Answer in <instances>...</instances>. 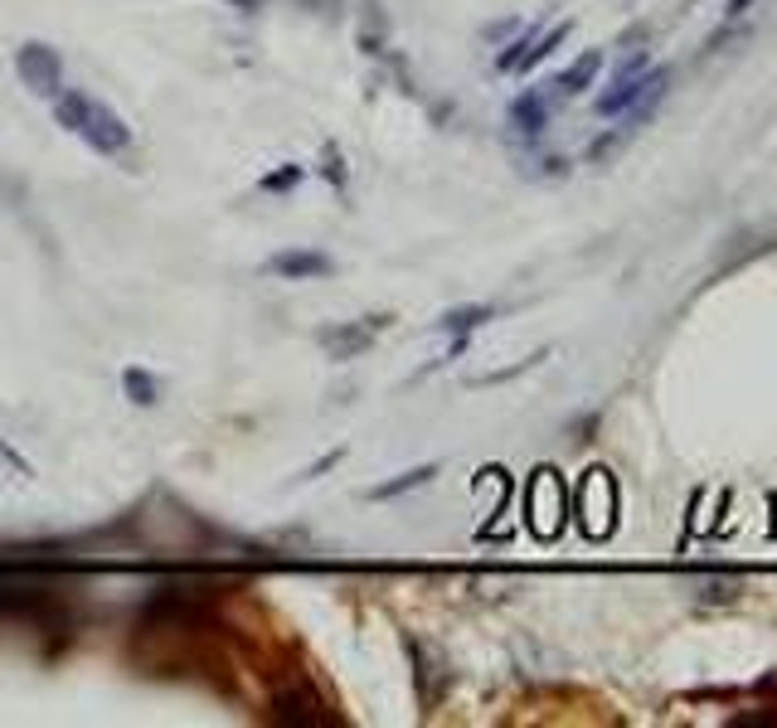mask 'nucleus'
<instances>
[{"mask_svg": "<svg viewBox=\"0 0 777 728\" xmlns=\"http://www.w3.org/2000/svg\"><path fill=\"white\" fill-rule=\"evenodd\" d=\"M486 321H495V307H486V301H471V307L442 311V317L433 321V331H438V335H477Z\"/></svg>", "mask_w": 777, "mask_h": 728, "instance_id": "obj_10", "label": "nucleus"}, {"mask_svg": "<svg viewBox=\"0 0 777 728\" xmlns=\"http://www.w3.org/2000/svg\"><path fill=\"white\" fill-rule=\"evenodd\" d=\"M263 273L277 282H316V277L336 273V263H331V253H321V248H277L263 263Z\"/></svg>", "mask_w": 777, "mask_h": 728, "instance_id": "obj_5", "label": "nucleus"}, {"mask_svg": "<svg viewBox=\"0 0 777 728\" xmlns=\"http://www.w3.org/2000/svg\"><path fill=\"white\" fill-rule=\"evenodd\" d=\"M646 63H652V49H627V59H618V63H612V79H608V83L632 79V73H642Z\"/></svg>", "mask_w": 777, "mask_h": 728, "instance_id": "obj_15", "label": "nucleus"}, {"mask_svg": "<svg viewBox=\"0 0 777 728\" xmlns=\"http://www.w3.org/2000/svg\"><path fill=\"white\" fill-rule=\"evenodd\" d=\"M0 456H5V462H10V466H15V472H20V476H29V472H35V466H29V462H25V456H20L15 447H10V442H5V438H0Z\"/></svg>", "mask_w": 777, "mask_h": 728, "instance_id": "obj_18", "label": "nucleus"}, {"mask_svg": "<svg viewBox=\"0 0 777 728\" xmlns=\"http://www.w3.org/2000/svg\"><path fill=\"white\" fill-rule=\"evenodd\" d=\"M578 510H583V515H588V510H598V515H593V525H588L593 539H602L612 529V515H618V491H612V476L608 472H588V476H583Z\"/></svg>", "mask_w": 777, "mask_h": 728, "instance_id": "obj_7", "label": "nucleus"}, {"mask_svg": "<svg viewBox=\"0 0 777 728\" xmlns=\"http://www.w3.org/2000/svg\"><path fill=\"white\" fill-rule=\"evenodd\" d=\"M388 321L394 317H360V321H336V325H326V331L316 335L321 341V350L331 355V360H360L364 350H370L374 341L388 331Z\"/></svg>", "mask_w": 777, "mask_h": 728, "instance_id": "obj_4", "label": "nucleus"}, {"mask_svg": "<svg viewBox=\"0 0 777 728\" xmlns=\"http://www.w3.org/2000/svg\"><path fill=\"white\" fill-rule=\"evenodd\" d=\"M559 515H564V486H559L554 472H535L530 496H525V520H530L535 535L549 539L559 529Z\"/></svg>", "mask_w": 777, "mask_h": 728, "instance_id": "obj_6", "label": "nucleus"}, {"mask_svg": "<svg viewBox=\"0 0 777 728\" xmlns=\"http://www.w3.org/2000/svg\"><path fill=\"white\" fill-rule=\"evenodd\" d=\"M554 97H549V88H525L521 97L511 103V127H515V136H545V127H549V117H554Z\"/></svg>", "mask_w": 777, "mask_h": 728, "instance_id": "obj_8", "label": "nucleus"}, {"mask_svg": "<svg viewBox=\"0 0 777 728\" xmlns=\"http://www.w3.org/2000/svg\"><path fill=\"white\" fill-rule=\"evenodd\" d=\"M15 73H20V83L35 97H45V103H53V97L63 93V59L45 39H25V45L15 49Z\"/></svg>", "mask_w": 777, "mask_h": 728, "instance_id": "obj_3", "label": "nucleus"}, {"mask_svg": "<svg viewBox=\"0 0 777 728\" xmlns=\"http://www.w3.org/2000/svg\"><path fill=\"white\" fill-rule=\"evenodd\" d=\"M340 456H345V447H336V452H326V456H321V462H316V466H307V472H301V476H297V481H316V476H321V472H326V466H336V462H340Z\"/></svg>", "mask_w": 777, "mask_h": 728, "instance_id": "obj_17", "label": "nucleus"}, {"mask_svg": "<svg viewBox=\"0 0 777 728\" xmlns=\"http://www.w3.org/2000/svg\"><path fill=\"white\" fill-rule=\"evenodd\" d=\"M438 476V462H423V466H408V472H398V476H388V481H380L370 491V501H398V496H408V491H423L428 481Z\"/></svg>", "mask_w": 777, "mask_h": 728, "instance_id": "obj_11", "label": "nucleus"}, {"mask_svg": "<svg viewBox=\"0 0 777 728\" xmlns=\"http://www.w3.org/2000/svg\"><path fill=\"white\" fill-rule=\"evenodd\" d=\"M122 394H127V404L151 408V404H160V379L142 365H127L122 369Z\"/></svg>", "mask_w": 777, "mask_h": 728, "instance_id": "obj_13", "label": "nucleus"}, {"mask_svg": "<svg viewBox=\"0 0 777 728\" xmlns=\"http://www.w3.org/2000/svg\"><path fill=\"white\" fill-rule=\"evenodd\" d=\"M511 29H521V20H501V25H486V39H505Z\"/></svg>", "mask_w": 777, "mask_h": 728, "instance_id": "obj_19", "label": "nucleus"}, {"mask_svg": "<svg viewBox=\"0 0 777 728\" xmlns=\"http://www.w3.org/2000/svg\"><path fill=\"white\" fill-rule=\"evenodd\" d=\"M321 176L345 190V180H350V176H345V156H340V146H326V151H321Z\"/></svg>", "mask_w": 777, "mask_h": 728, "instance_id": "obj_16", "label": "nucleus"}, {"mask_svg": "<svg viewBox=\"0 0 777 728\" xmlns=\"http://www.w3.org/2000/svg\"><path fill=\"white\" fill-rule=\"evenodd\" d=\"M569 35H574V20H559V25L539 29V39H535L530 49H525V59L515 63V73H521V79H525V73H535V69H539V63H545V59H554V49L564 45Z\"/></svg>", "mask_w": 777, "mask_h": 728, "instance_id": "obj_12", "label": "nucleus"}, {"mask_svg": "<svg viewBox=\"0 0 777 728\" xmlns=\"http://www.w3.org/2000/svg\"><path fill=\"white\" fill-rule=\"evenodd\" d=\"M666 88H671V63H646L642 73H632V79L608 83V93H598L593 112L608 117V122H618V117L636 112V107L656 112V107H661V97H666Z\"/></svg>", "mask_w": 777, "mask_h": 728, "instance_id": "obj_2", "label": "nucleus"}, {"mask_svg": "<svg viewBox=\"0 0 777 728\" xmlns=\"http://www.w3.org/2000/svg\"><path fill=\"white\" fill-rule=\"evenodd\" d=\"M598 73H602V49H588V53H578V59L569 63L564 73H554L545 88H549V97H554V103H569V97L588 93L593 83H598Z\"/></svg>", "mask_w": 777, "mask_h": 728, "instance_id": "obj_9", "label": "nucleus"}, {"mask_svg": "<svg viewBox=\"0 0 777 728\" xmlns=\"http://www.w3.org/2000/svg\"><path fill=\"white\" fill-rule=\"evenodd\" d=\"M53 122L69 136H79L97 156H127L132 151V127L122 122V112H112L107 103H97L83 88H63L53 97Z\"/></svg>", "mask_w": 777, "mask_h": 728, "instance_id": "obj_1", "label": "nucleus"}, {"mask_svg": "<svg viewBox=\"0 0 777 728\" xmlns=\"http://www.w3.org/2000/svg\"><path fill=\"white\" fill-rule=\"evenodd\" d=\"M301 180H307V166H297V160H283V166H273L267 176H258V194H291Z\"/></svg>", "mask_w": 777, "mask_h": 728, "instance_id": "obj_14", "label": "nucleus"}]
</instances>
